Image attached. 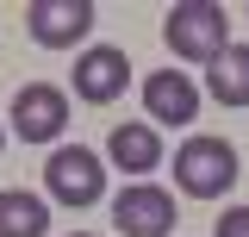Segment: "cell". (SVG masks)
<instances>
[{
  "instance_id": "cell-1",
  "label": "cell",
  "mask_w": 249,
  "mask_h": 237,
  "mask_svg": "<svg viewBox=\"0 0 249 237\" xmlns=\"http://www.w3.org/2000/svg\"><path fill=\"white\" fill-rule=\"evenodd\" d=\"M162 38H168V50L181 62H206L212 69L231 50V19H224V6H212V0H175L162 13Z\"/></svg>"
},
{
  "instance_id": "cell-4",
  "label": "cell",
  "mask_w": 249,
  "mask_h": 237,
  "mask_svg": "<svg viewBox=\"0 0 249 237\" xmlns=\"http://www.w3.org/2000/svg\"><path fill=\"white\" fill-rule=\"evenodd\" d=\"M93 19H100L93 0H25V31L44 50H75L93 31Z\"/></svg>"
},
{
  "instance_id": "cell-15",
  "label": "cell",
  "mask_w": 249,
  "mask_h": 237,
  "mask_svg": "<svg viewBox=\"0 0 249 237\" xmlns=\"http://www.w3.org/2000/svg\"><path fill=\"white\" fill-rule=\"evenodd\" d=\"M243 19H249V6H243Z\"/></svg>"
},
{
  "instance_id": "cell-8",
  "label": "cell",
  "mask_w": 249,
  "mask_h": 237,
  "mask_svg": "<svg viewBox=\"0 0 249 237\" xmlns=\"http://www.w3.org/2000/svg\"><path fill=\"white\" fill-rule=\"evenodd\" d=\"M143 113H150L156 125H193V118H199L193 75H187V69H156L150 81H143Z\"/></svg>"
},
{
  "instance_id": "cell-11",
  "label": "cell",
  "mask_w": 249,
  "mask_h": 237,
  "mask_svg": "<svg viewBox=\"0 0 249 237\" xmlns=\"http://www.w3.org/2000/svg\"><path fill=\"white\" fill-rule=\"evenodd\" d=\"M0 237H50V206L25 187H6L0 194Z\"/></svg>"
},
{
  "instance_id": "cell-14",
  "label": "cell",
  "mask_w": 249,
  "mask_h": 237,
  "mask_svg": "<svg viewBox=\"0 0 249 237\" xmlns=\"http://www.w3.org/2000/svg\"><path fill=\"white\" fill-rule=\"evenodd\" d=\"M75 237H93V231H75Z\"/></svg>"
},
{
  "instance_id": "cell-12",
  "label": "cell",
  "mask_w": 249,
  "mask_h": 237,
  "mask_svg": "<svg viewBox=\"0 0 249 237\" xmlns=\"http://www.w3.org/2000/svg\"><path fill=\"white\" fill-rule=\"evenodd\" d=\"M218 237H249V206H231L218 218Z\"/></svg>"
},
{
  "instance_id": "cell-2",
  "label": "cell",
  "mask_w": 249,
  "mask_h": 237,
  "mask_svg": "<svg viewBox=\"0 0 249 237\" xmlns=\"http://www.w3.org/2000/svg\"><path fill=\"white\" fill-rule=\"evenodd\" d=\"M175 187L193 194V200H218V194H231L237 187V150L224 144V138H187L175 150Z\"/></svg>"
},
{
  "instance_id": "cell-13",
  "label": "cell",
  "mask_w": 249,
  "mask_h": 237,
  "mask_svg": "<svg viewBox=\"0 0 249 237\" xmlns=\"http://www.w3.org/2000/svg\"><path fill=\"white\" fill-rule=\"evenodd\" d=\"M0 150H6V125H0Z\"/></svg>"
},
{
  "instance_id": "cell-6",
  "label": "cell",
  "mask_w": 249,
  "mask_h": 237,
  "mask_svg": "<svg viewBox=\"0 0 249 237\" xmlns=\"http://www.w3.org/2000/svg\"><path fill=\"white\" fill-rule=\"evenodd\" d=\"M62 125H69V94L50 88V81H25L13 94V131L25 144H56Z\"/></svg>"
},
{
  "instance_id": "cell-7",
  "label": "cell",
  "mask_w": 249,
  "mask_h": 237,
  "mask_svg": "<svg viewBox=\"0 0 249 237\" xmlns=\"http://www.w3.org/2000/svg\"><path fill=\"white\" fill-rule=\"evenodd\" d=\"M112 225L124 237H168L175 231V194L168 187H150V181H131L112 200Z\"/></svg>"
},
{
  "instance_id": "cell-10",
  "label": "cell",
  "mask_w": 249,
  "mask_h": 237,
  "mask_svg": "<svg viewBox=\"0 0 249 237\" xmlns=\"http://www.w3.org/2000/svg\"><path fill=\"white\" fill-rule=\"evenodd\" d=\"M206 94H212L218 106H249V44H231L206 69Z\"/></svg>"
},
{
  "instance_id": "cell-3",
  "label": "cell",
  "mask_w": 249,
  "mask_h": 237,
  "mask_svg": "<svg viewBox=\"0 0 249 237\" xmlns=\"http://www.w3.org/2000/svg\"><path fill=\"white\" fill-rule=\"evenodd\" d=\"M44 187H50V200L62 206H100V194H106V162L93 156L88 144H62L50 150V162H44Z\"/></svg>"
},
{
  "instance_id": "cell-9",
  "label": "cell",
  "mask_w": 249,
  "mask_h": 237,
  "mask_svg": "<svg viewBox=\"0 0 249 237\" xmlns=\"http://www.w3.org/2000/svg\"><path fill=\"white\" fill-rule=\"evenodd\" d=\"M106 156L119 162L124 175H150V169H162V138H156V125H112V138H106Z\"/></svg>"
},
{
  "instance_id": "cell-5",
  "label": "cell",
  "mask_w": 249,
  "mask_h": 237,
  "mask_svg": "<svg viewBox=\"0 0 249 237\" xmlns=\"http://www.w3.org/2000/svg\"><path fill=\"white\" fill-rule=\"evenodd\" d=\"M124 88H131V57H124L119 44H88V50L75 57V100L112 106Z\"/></svg>"
}]
</instances>
